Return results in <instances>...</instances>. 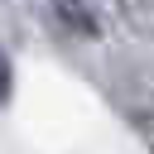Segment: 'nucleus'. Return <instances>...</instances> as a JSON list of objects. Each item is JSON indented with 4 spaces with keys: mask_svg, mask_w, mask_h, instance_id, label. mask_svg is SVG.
Instances as JSON below:
<instances>
[{
    "mask_svg": "<svg viewBox=\"0 0 154 154\" xmlns=\"http://www.w3.org/2000/svg\"><path fill=\"white\" fill-rule=\"evenodd\" d=\"M10 96H14V67H10V58L0 48V106H10Z\"/></svg>",
    "mask_w": 154,
    "mask_h": 154,
    "instance_id": "obj_2",
    "label": "nucleus"
},
{
    "mask_svg": "<svg viewBox=\"0 0 154 154\" xmlns=\"http://www.w3.org/2000/svg\"><path fill=\"white\" fill-rule=\"evenodd\" d=\"M53 14H58V24H63L67 34H77V38H101V19H96V10H91L87 0H53Z\"/></svg>",
    "mask_w": 154,
    "mask_h": 154,
    "instance_id": "obj_1",
    "label": "nucleus"
}]
</instances>
